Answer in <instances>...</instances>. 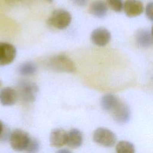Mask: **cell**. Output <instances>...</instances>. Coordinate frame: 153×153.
Returning <instances> with one entry per match:
<instances>
[{"mask_svg": "<svg viewBox=\"0 0 153 153\" xmlns=\"http://www.w3.org/2000/svg\"><path fill=\"white\" fill-rule=\"evenodd\" d=\"M36 65L32 62H27L22 64L19 69V72L22 75H31L36 71Z\"/></svg>", "mask_w": 153, "mask_h": 153, "instance_id": "17", "label": "cell"}, {"mask_svg": "<svg viewBox=\"0 0 153 153\" xmlns=\"http://www.w3.org/2000/svg\"><path fill=\"white\" fill-rule=\"evenodd\" d=\"M82 134L78 129L72 128L68 133L66 144L69 147L73 149L78 148L82 145Z\"/></svg>", "mask_w": 153, "mask_h": 153, "instance_id": "13", "label": "cell"}, {"mask_svg": "<svg viewBox=\"0 0 153 153\" xmlns=\"http://www.w3.org/2000/svg\"><path fill=\"white\" fill-rule=\"evenodd\" d=\"M146 15L147 17L151 21L153 20V4L150 2L146 5Z\"/></svg>", "mask_w": 153, "mask_h": 153, "instance_id": "20", "label": "cell"}, {"mask_svg": "<svg viewBox=\"0 0 153 153\" xmlns=\"http://www.w3.org/2000/svg\"><path fill=\"white\" fill-rule=\"evenodd\" d=\"M68 133L62 128L53 129L50 136V145L56 148H60L67 143Z\"/></svg>", "mask_w": 153, "mask_h": 153, "instance_id": "10", "label": "cell"}, {"mask_svg": "<svg viewBox=\"0 0 153 153\" xmlns=\"http://www.w3.org/2000/svg\"><path fill=\"white\" fill-rule=\"evenodd\" d=\"M109 7L114 11L120 12L123 10V3L122 0H106Z\"/></svg>", "mask_w": 153, "mask_h": 153, "instance_id": "19", "label": "cell"}, {"mask_svg": "<svg viewBox=\"0 0 153 153\" xmlns=\"http://www.w3.org/2000/svg\"><path fill=\"white\" fill-rule=\"evenodd\" d=\"M18 91L19 96L23 101L30 103L35 100L38 92V87L33 82L22 81L19 83Z\"/></svg>", "mask_w": 153, "mask_h": 153, "instance_id": "5", "label": "cell"}, {"mask_svg": "<svg viewBox=\"0 0 153 153\" xmlns=\"http://www.w3.org/2000/svg\"><path fill=\"white\" fill-rule=\"evenodd\" d=\"M117 153H134V146L131 142L126 140L120 141L115 147Z\"/></svg>", "mask_w": 153, "mask_h": 153, "instance_id": "16", "label": "cell"}, {"mask_svg": "<svg viewBox=\"0 0 153 153\" xmlns=\"http://www.w3.org/2000/svg\"><path fill=\"white\" fill-rule=\"evenodd\" d=\"M111 114L114 119L121 124L127 123L130 118V112L128 107L121 101L120 102Z\"/></svg>", "mask_w": 153, "mask_h": 153, "instance_id": "9", "label": "cell"}, {"mask_svg": "<svg viewBox=\"0 0 153 153\" xmlns=\"http://www.w3.org/2000/svg\"><path fill=\"white\" fill-rule=\"evenodd\" d=\"M3 130H4V126L2 123V121L0 120V137H2V133H3Z\"/></svg>", "mask_w": 153, "mask_h": 153, "instance_id": "23", "label": "cell"}, {"mask_svg": "<svg viewBox=\"0 0 153 153\" xmlns=\"http://www.w3.org/2000/svg\"><path fill=\"white\" fill-rule=\"evenodd\" d=\"M120 102V100L116 96L112 94H106L102 97L100 103L105 111L111 113Z\"/></svg>", "mask_w": 153, "mask_h": 153, "instance_id": "14", "label": "cell"}, {"mask_svg": "<svg viewBox=\"0 0 153 153\" xmlns=\"http://www.w3.org/2000/svg\"><path fill=\"white\" fill-rule=\"evenodd\" d=\"M16 48L11 44L0 42V66L11 63L16 56Z\"/></svg>", "mask_w": 153, "mask_h": 153, "instance_id": "6", "label": "cell"}, {"mask_svg": "<svg viewBox=\"0 0 153 153\" xmlns=\"http://www.w3.org/2000/svg\"><path fill=\"white\" fill-rule=\"evenodd\" d=\"M18 94L11 87H4L0 90V102L4 106H11L17 100Z\"/></svg>", "mask_w": 153, "mask_h": 153, "instance_id": "11", "label": "cell"}, {"mask_svg": "<svg viewBox=\"0 0 153 153\" xmlns=\"http://www.w3.org/2000/svg\"><path fill=\"white\" fill-rule=\"evenodd\" d=\"M1 81H0V86H1Z\"/></svg>", "mask_w": 153, "mask_h": 153, "instance_id": "25", "label": "cell"}, {"mask_svg": "<svg viewBox=\"0 0 153 153\" xmlns=\"http://www.w3.org/2000/svg\"><path fill=\"white\" fill-rule=\"evenodd\" d=\"M56 153H72L71 151H69L68 149H59Z\"/></svg>", "mask_w": 153, "mask_h": 153, "instance_id": "22", "label": "cell"}, {"mask_svg": "<svg viewBox=\"0 0 153 153\" xmlns=\"http://www.w3.org/2000/svg\"><path fill=\"white\" fill-rule=\"evenodd\" d=\"M135 37L137 44L142 48H149L152 45V33L146 29H139L136 32Z\"/></svg>", "mask_w": 153, "mask_h": 153, "instance_id": "12", "label": "cell"}, {"mask_svg": "<svg viewBox=\"0 0 153 153\" xmlns=\"http://www.w3.org/2000/svg\"><path fill=\"white\" fill-rule=\"evenodd\" d=\"M124 11L129 17H136L143 12V5L139 0H126L123 4Z\"/></svg>", "mask_w": 153, "mask_h": 153, "instance_id": "8", "label": "cell"}, {"mask_svg": "<svg viewBox=\"0 0 153 153\" xmlns=\"http://www.w3.org/2000/svg\"><path fill=\"white\" fill-rule=\"evenodd\" d=\"M71 20L72 16L68 11L57 9L52 12L47 20V23L55 28L64 29L69 25Z\"/></svg>", "mask_w": 153, "mask_h": 153, "instance_id": "2", "label": "cell"}, {"mask_svg": "<svg viewBox=\"0 0 153 153\" xmlns=\"http://www.w3.org/2000/svg\"><path fill=\"white\" fill-rule=\"evenodd\" d=\"M30 137L29 134L21 129L14 130L10 135V143L11 148L17 151L26 149Z\"/></svg>", "mask_w": 153, "mask_h": 153, "instance_id": "4", "label": "cell"}, {"mask_svg": "<svg viewBox=\"0 0 153 153\" xmlns=\"http://www.w3.org/2000/svg\"><path fill=\"white\" fill-rule=\"evenodd\" d=\"M108 11L106 4L101 0H97L93 2L89 7V12L93 16L102 18L105 17Z\"/></svg>", "mask_w": 153, "mask_h": 153, "instance_id": "15", "label": "cell"}, {"mask_svg": "<svg viewBox=\"0 0 153 153\" xmlns=\"http://www.w3.org/2000/svg\"><path fill=\"white\" fill-rule=\"evenodd\" d=\"M40 143L36 139L30 138L25 151L27 153H36L39 149Z\"/></svg>", "mask_w": 153, "mask_h": 153, "instance_id": "18", "label": "cell"}, {"mask_svg": "<svg viewBox=\"0 0 153 153\" xmlns=\"http://www.w3.org/2000/svg\"><path fill=\"white\" fill-rule=\"evenodd\" d=\"M73 3L78 6H84L86 4L88 0H72Z\"/></svg>", "mask_w": 153, "mask_h": 153, "instance_id": "21", "label": "cell"}, {"mask_svg": "<svg viewBox=\"0 0 153 153\" xmlns=\"http://www.w3.org/2000/svg\"><path fill=\"white\" fill-rule=\"evenodd\" d=\"M47 1H48V2H52L53 0H46Z\"/></svg>", "mask_w": 153, "mask_h": 153, "instance_id": "24", "label": "cell"}, {"mask_svg": "<svg viewBox=\"0 0 153 153\" xmlns=\"http://www.w3.org/2000/svg\"><path fill=\"white\" fill-rule=\"evenodd\" d=\"M47 65L50 69L59 72H73L76 69L73 61L63 54L52 56L48 59Z\"/></svg>", "mask_w": 153, "mask_h": 153, "instance_id": "1", "label": "cell"}, {"mask_svg": "<svg viewBox=\"0 0 153 153\" xmlns=\"http://www.w3.org/2000/svg\"><path fill=\"white\" fill-rule=\"evenodd\" d=\"M93 139L96 143L101 146L112 147L115 145L117 137L111 130L104 127H99L94 130Z\"/></svg>", "mask_w": 153, "mask_h": 153, "instance_id": "3", "label": "cell"}, {"mask_svg": "<svg viewBox=\"0 0 153 153\" xmlns=\"http://www.w3.org/2000/svg\"><path fill=\"white\" fill-rule=\"evenodd\" d=\"M111 38L109 31L103 27H99L94 29L91 34L92 42L97 45L103 47L106 45L110 41Z\"/></svg>", "mask_w": 153, "mask_h": 153, "instance_id": "7", "label": "cell"}]
</instances>
